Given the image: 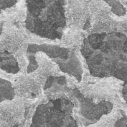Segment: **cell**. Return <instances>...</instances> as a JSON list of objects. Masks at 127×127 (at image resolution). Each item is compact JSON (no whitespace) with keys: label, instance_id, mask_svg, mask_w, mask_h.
Instances as JSON below:
<instances>
[{"label":"cell","instance_id":"1","mask_svg":"<svg viewBox=\"0 0 127 127\" xmlns=\"http://www.w3.org/2000/svg\"><path fill=\"white\" fill-rule=\"evenodd\" d=\"M13 96V88L11 83L4 79H0V101L4 99H12Z\"/></svg>","mask_w":127,"mask_h":127},{"label":"cell","instance_id":"2","mask_svg":"<svg viewBox=\"0 0 127 127\" xmlns=\"http://www.w3.org/2000/svg\"><path fill=\"white\" fill-rule=\"evenodd\" d=\"M1 27H0V33H1Z\"/></svg>","mask_w":127,"mask_h":127}]
</instances>
